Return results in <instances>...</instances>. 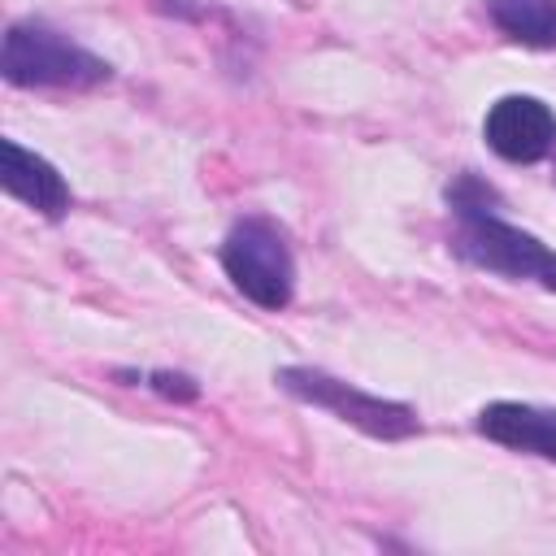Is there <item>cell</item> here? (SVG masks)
Returning <instances> with one entry per match:
<instances>
[{
    "instance_id": "1",
    "label": "cell",
    "mask_w": 556,
    "mask_h": 556,
    "mask_svg": "<svg viewBox=\"0 0 556 556\" xmlns=\"http://www.w3.org/2000/svg\"><path fill=\"white\" fill-rule=\"evenodd\" d=\"M0 70L13 87H96L113 70L48 26H9Z\"/></svg>"
},
{
    "instance_id": "2",
    "label": "cell",
    "mask_w": 556,
    "mask_h": 556,
    "mask_svg": "<svg viewBox=\"0 0 556 556\" xmlns=\"http://www.w3.org/2000/svg\"><path fill=\"white\" fill-rule=\"evenodd\" d=\"M226 278L261 308H282L295 287V261L282 230L265 217H243L222 243Z\"/></svg>"
},
{
    "instance_id": "3",
    "label": "cell",
    "mask_w": 556,
    "mask_h": 556,
    "mask_svg": "<svg viewBox=\"0 0 556 556\" xmlns=\"http://www.w3.org/2000/svg\"><path fill=\"white\" fill-rule=\"evenodd\" d=\"M274 382L295 395V400H308L317 408H330L339 421H352L356 430L374 434V439H408L417 434V413L408 404H395V400H382V395H365L321 369H308V365H287L274 374Z\"/></svg>"
},
{
    "instance_id": "4",
    "label": "cell",
    "mask_w": 556,
    "mask_h": 556,
    "mask_svg": "<svg viewBox=\"0 0 556 556\" xmlns=\"http://www.w3.org/2000/svg\"><path fill=\"white\" fill-rule=\"evenodd\" d=\"M456 252L465 261H473L478 269L517 278V282H539V287L556 291V252L543 248L534 235L500 222L491 208L486 213H460Z\"/></svg>"
},
{
    "instance_id": "5",
    "label": "cell",
    "mask_w": 556,
    "mask_h": 556,
    "mask_svg": "<svg viewBox=\"0 0 556 556\" xmlns=\"http://www.w3.org/2000/svg\"><path fill=\"white\" fill-rule=\"evenodd\" d=\"M482 135L504 161L530 165L556 148V113L534 96H504L486 109Z\"/></svg>"
},
{
    "instance_id": "6",
    "label": "cell",
    "mask_w": 556,
    "mask_h": 556,
    "mask_svg": "<svg viewBox=\"0 0 556 556\" xmlns=\"http://www.w3.org/2000/svg\"><path fill=\"white\" fill-rule=\"evenodd\" d=\"M0 161H4L0 165V182H4L9 195H17L22 204H30V208H39L48 217H61L70 208V187L43 156L26 152L17 139H4L0 143Z\"/></svg>"
},
{
    "instance_id": "7",
    "label": "cell",
    "mask_w": 556,
    "mask_h": 556,
    "mask_svg": "<svg viewBox=\"0 0 556 556\" xmlns=\"http://www.w3.org/2000/svg\"><path fill=\"white\" fill-rule=\"evenodd\" d=\"M478 430L513 452H534L543 460H556V408L500 400L478 413Z\"/></svg>"
},
{
    "instance_id": "8",
    "label": "cell",
    "mask_w": 556,
    "mask_h": 556,
    "mask_svg": "<svg viewBox=\"0 0 556 556\" xmlns=\"http://www.w3.org/2000/svg\"><path fill=\"white\" fill-rule=\"evenodd\" d=\"M486 13L526 48H556V0H486Z\"/></svg>"
},
{
    "instance_id": "9",
    "label": "cell",
    "mask_w": 556,
    "mask_h": 556,
    "mask_svg": "<svg viewBox=\"0 0 556 556\" xmlns=\"http://www.w3.org/2000/svg\"><path fill=\"white\" fill-rule=\"evenodd\" d=\"M491 200H495V191L482 187L473 174H460V178L447 187V204L456 208V217H460V213H486Z\"/></svg>"
},
{
    "instance_id": "10",
    "label": "cell",
    "mask_w": 556,
    "mask_h": 556,
    "mask_svg": "<svg viewBox=\"0 0 556 556\" xmlns=\"http://www.w3.org/2000/svg\"><path fill=\"white\" fill-rule=\"evenodd\" d=\"M152 387L161 395H174V400H195V391H200L187 374H152Z\"/></svg>"
}]
</instances>
